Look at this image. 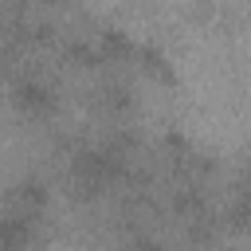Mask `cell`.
<instances>
[{"mask_svg": "<svg viewBox=\"0 0 251 251\" xmlns=\"http://www.w3.org/2000/svg\"><path fill=\"white\" fill-rule=\"evenodd\" d=\"M12 106L27 118V122H47L59 114V94L47 78L31 75V71H20L12 78Z\"/></svg>", "mask_w": 251, "mask_h": 251, "instance_id": "obj_1", "label": "cell"}, {"mask_svg": "<svg viewBox=\"0 0 251 251\" xmlns=\"http://www.w3.org/2000/svg\"><path fill=\"white\" fill-rule=\"evenodd\" d=\"M43 208H47V188H43V180H35V176L12 184V188L0 196V212H4V216H16V220L39 224Z\"/></svg>", "mask_w": 251, "mask_h": 251, "instance_id": "obj_2", "label": "cell"}, {"mask_svg": "<svg viewBox=\"0 0 251 251\" xmlns=\"http://www.w3.org/2000/svg\"><path fill=\"white\" fill-rule=\"evenodd\" d=\"M94 106L106 114V118H126L133 110V90L122 82V78H106L94 86Z\"/></svg>", "mask_w": 251, "mask_h": 251, "instance_id": "obj_3", "label": "cell"}, {"mask_svg": "<svg viewBox=\"0 0 251 251\" xmlns=\"http://www.w3.org/2000/svg\"><path fill=\"white\" fill-rule=\"evenodd\" d=\"M133 67H137L141 75L157 78V82H173V63H169L157 47H137V51H133Z\"/></svg>", "mask_w": 251, "mask_h": 251, "instance_id": "obj_4", "label": "cell"}, {"mask_svg": "<svg viewBox=\"0 0 251 251\" xmlns=\"http://www.w3.org/2000/svg\"><path fill=\"white\" fill-rule=\"evenodd\" d=\"M35 235V224L31 220H16V216H4L0 212V247H27Z\"/></svg>", "mask_w": 251, "mask_h": 251, "instance_id": "obj_5", "label": "cell"}, {"mask_svg": "<svg viewBox=\"0 0 251 251\" xmlns=\"http://www.w3.org/2000/svg\"><path fill=\"white\" fill-rule=\"evenodd\" d=\"M227 220H231V227H235V231H247V235H251V184H243V188H239V196L231 200Z\"/></svg>", "mask_w": 251, "mask_h": 251, "instance_id": "obj_6", "label": "cell"}, {"mask_svg": "<svg viewBox=\"0 0 251 251\" xmlns=\"http://www.w3.org/2000/svg\"><path fill=\"white\" fill-rule=\"evenodd\" d=\"M20 59H24V47H16L12 39H0V78H16L24 67H20Z\"/></svg>", "mask_w": 251, "mask_h": 251, "instance_id": "obj_7", "label": "cell"}, {"mask_svg": "<svg viewBox=\"0 0 251 251\" xmlns=\"http://www.w3.org/2000/svg\"><path fill=\"white\" fill-rule=\"evenodd\" d=\"M31 8H59V4H71V0H27Z\"/></svg>", "mask_w": 251, "mask_h": 251, "instance_id": "obj_8", "label": "cell"}]
</instances>
